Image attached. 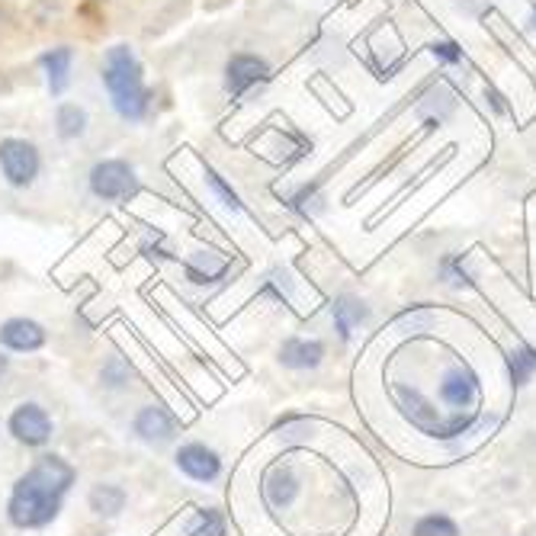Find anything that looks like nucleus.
<instances>
[{
  "label": "nucleus",
  "mask_w": 536,
  "mask_h": 536,
  "mask_svg": "<svg viewBox=\"0 0 536 536\" xmlns=\"http://www.w3.org/2000/svg\"><path fill=\"white\" fill-rule=\"evenodd\" d=\"M325 360V344L315 338H289L280 347V363L286 370H315Z\"/></svg>",
  "instance_id": "nucleus-13"
},
{
  "label": "nucleus",
  "mask_w": 536,
  "mask_h": 536,
  "mask_svg": "<svg viewBox=\"0 0 536 536\" xmlns=\"http://www.w3.org/2000/svg\"><path fill=\"white\" fill-rule=\"evenodd\" d=\"M39 65L45 71V81H49V90H52V97H61L65 94V87H68V78H71V65H74V52L68 49V45H58V49H49L42 58H39Z\"/></svg>",
  "instance_id": "nucleus-14"
},
{
  "label": "nucleus",
  "mask_w": 536,
  "mask_h": 536,
  "mask_svg": "<svg viewBox=\"0 0 536 536\" xmlns=\"http://www.w3.org/2000/svg\"><path fill=\"white\" fill-rule=\"evenodd\" d=\"M334 328L341 331V338L347 341L350 334H354L366 318H370V309L360 302V299H354V296H341L338 302H334Z\"/></svg>",
  "instance_id": "nucleus-17"
},
{
  "label": "nucleus",
  "mask_w": 536,
  "mask_h": 536,
  "mask_svg": "<svg viewBox=\"0 0 536 536\" xmlns=\"http://www.w3.org/2000/svg\"><path fill=\"white\" fill-rule=\"evenodd\" d=\"M103 84H106V94H110V100H113V110L122 119L139 122V119L148 116L151 90L145 84L142 61L135 58V52L129 49V45H113V49H106Z\"/></svg>",
  "instance_id": "nucleus-1"
},
{
  "label": "nucleus",
  "mask_w": 536,
  "mask_h": 536,
  "mask_svg": "<svg viewBox=\"0 0 536 536\" xmlns=\"http://www.w3.org/2000/svg\"><path fill=\"white\" fill-rule=\"evenodd\" d=\"M533 370H536V354H533L530 347H524V350H517V354H511V373H514L517 382H527Z\"/></svg>",
  "instance_id": "nucleus-23"
},
{
  "label": "nucleus",
  "mask_w": 536,
  "mask_h": 536,
  "mask_svg": "<svg viewBox=\"0 0 536 536\" xmlns=\"http://www.w3.org/2000/svg\"><path fill=\"white\" fill-rule=\"evenodd\" d=\"M440 395L447 405H456V408H466L476 402L479 395V379L472 376L469 370H463V366H456V370L447 373V379L440 382Z\"/></svg>",
  "instance_id": "nucleus-15"
},
{
  "label": "nucleus",
  "mask_w": 536,
  "mask_h": 536,
  "mask_svg": "<svg viewBox=\"0 0 536 536\" xmlns=\"http://www.w3.org/2000/svg\"><path fill=\"white\" fill-rule=\"evenodd\" d=\"M203 177H206V183H209V187H212V193H216L219 199H222V206H228V209H241V196L232 190V187H228V183L222 180V174L219 171H212V167L206 164L203 167Z\"/></svg>",
  "instance_id": "nucleus-21"
},
{
  "label": "nucleus",
  "mask_w": 536,
  "mask_h": 536,
  "mask_svg": "<svg viewBox=\"0 0 536 536\" xmlns=\"http://www.w3.org/2000/svg\"><path fill=\"white\" fill-rule=\"evenodd\" d=\"M42 171V155L26 139H0V174L13 190L33 187Z\"/></svg>",
  "instance_id": "nucleus-4"
},
{
  "label": "nucleus",
  "mask_w": 536,
  "mask_h": 536,
  "mask_svg": "<svg viewBox=\"0 0 536 536\" xmlns=\"http://www.w3.org/2000/svg\"><path fill=\"white\" fill-rule=\"evenodd\" d=\"M87 187L103 203H126L135 193H139V174L135 167L122 158H103L90 167Z\"/></svg>",
  "instance_id": "nucleus-3"
},
{
  "label": "nucleus",
  "mask_w": 536,
  "mask_h": 536,
  "mask_svg": "<svg viewBox=\"0 0 536 536\" xmlns=\"http://www.w3.org/2000/svg\"><path fill=\"white\" fill-rule=\"evenodd\" d=\"M132 431L142 443L148 447H167V443H174L177 434H180V421L171 408L164 405H145L139 408V415L132 421Z\"/></svg>",
  "instance_id": "nucleus-6"
},
{
  "label": "nucleus",
  "mask_w": 536,
  "mask_h": 536,
  "mask_svg": "<svg viewBox=\"0 0 536 536\" xmlns=\"http://www.w3.org/2000/svg\"><path fill=\"white\" fill-rule=\"evenodd\" d=\"M232 270V260H228L222 251H196L183 260V273H187V280L193 286H212L225 280V273Z\"/></svg>",
  "instance_id": "nucleus-12"
},
{
  "label": "nucleus",
  "mask_w": 536,
  "mask_h": 536,
  "mask_svg": "<svg viewBox=\"0 0 536 536\" xmlns=\"http://www.w3.org/2000/svg\"><path fill=\"white\" fill-rule=\"evenodd\" d=\"M100 379H103L106 389H126L129 379H132V366L122 360V357H110V360L103 363Z\"/></svg>",
  "instance_id": "nucleus-20"
},
{
  "label": "nucleus",
  "mask_w": 536,
  "mask_h": 536,
  "mask_svg": "<svg viewBox=\"0 0 536 536\" xmlns=\"http://www.w3.org/2000/svg\"><path fill=\"white\" fill-rule=\"evenodd\" d=\"M55 132L61 135L65 142L71 139H81L87 132V110L78 103H61L55 110Z\"/></svg>",
  "instance_id": "nucleus-18"
},
{
  "label": "nucleus",
  "mask_w": 536,
  "mask_h": 536,
  "mask_svg": "<svg viewBox=\"0 0 536 536\" xmlns=\"http://www.w3.org/2000/svg\"><path fill=\"white\" fill-rule=\"evenodd\" d=\"M126 501H129L126 488L116 482H97L87 492V504L97 517H119L122 508H126Z\"/></svg>",
  "instance_id": "nucleus-16"
},
{
  "label": "nucleus",
  "mask_w": 536,
  "mask_h": 536,
  "mask_svg": "<svg viewBox=\"0 0 536 536\" xmlns=\"http://www.w3.org/2000/svg\"><path fill=\"white\" fill-rule=\"evenodd\" d=\"M61 501L65 498L49 492V488H42L33 476H29V472H23V476L10 488L7 520L17 530H42L58 517Z\"/></svg>",
  "instance_id": "nucleus-2"
},
{
  "label": "nucleus",
  "mask_w": 536,
  "mask_h": 536,
  "mask_svg": "<svg viewBox=\"0 0 536 536\" xmlns=\"http://www.w3.org/2000/svg\"><path fill=\"white\" fill-rule=\"evenodd\" d=\"M29 476H33L42 488H49V492L65 498L71 492V485L78 482V472L68 463L65 456L58 453H42L33 466H29Z\"/></svg>",
  "instance_id": "nucleus-11"
},
{
  "label": "nucleus",
  "mask_w": 536,
  "mask_h": 536,
  "mask_svg": "<svg viewBox=\"0 0 536 536\" xmlns=\"http://www.w3.org/2000/svg\"><path fill=\"white\" fill-rule=\"evenodd\" d=\"M299 472L289 466V463H273L267 472H264V479H260V492H264V501L270 504V508H289L296 498H299Z\"/></svg>",
  "instance_id": "nucleus-9"
},
{
  "label": "nucleus",
  "mask_w": 536,
  "mask_h": 536,
  "mask_svg": "<svg viewBox=\"0 0 536 536\" xmlns=\"http://www.w3.org/2000/svg\"><path fill=\"white\" fill-rule=\"evenodd\" d=\"M174 463L183 476L193 479V482H203V485L216 482L222 476V456L199 440L180 443V450L174 453Z\"/></svg>",
  "instance_id": "nucleus-8"
},
{
  "label": "nucleus",
  "mask_w": 536,
  "mask_h": 536,
  "mask_svg": "<svg viewBox=\"0 0 536 536\" xmlns=\"http://www.w3.org/2000/svg\"><path fill=\"white\" fill-rule=\"evenodd\" d=\"M415 536H459V530H456V524H453L450 517H443V514H431V517L418 520Z\"/></svg>",
  "instance_id": "nucleus-22"
},
{
  "label": "nucleus",
  "mask_w": 536,
  "mask_h": 536,
  "mask_svg": "<svg viewBox=\"0 0 536 536\" xmlns=\"http://www.w3.org/2000/svg\"><path fill=\"white\" fill-rule=\"evenodd\" d=\"M7 366H10V360L0 354V379H4V373H7Z\"/></svg>",
  "instance_id": "nucleus-25"
},
{
  "label": "nucleus",
  "mask_w": 536,
  "mask_h": 536,
  "mask_svg": "<svg viewBox=\"0 0 536 536\" xmlns=\"http://www.w3.org/2000/svg\"><path fill=\"white\" fill-rule=\"evenodd\" d=\"M434 55H437V58H443V61H450V65H453V61L463 58L453 42H437V45H434Z\"/></svg>",
  "instance_id": "nucleus-24"
},
{
  "label": "nucleus",
  "mask_w": 536,
  "mask_h": 536,
  "mask_svg": "<svg viewBox=\"0 0 536 536\" xmlns=\"http://www.w3.org/2000/svg\"><path fill=\"white\" fill-rule=\"evenodd\" d=\"M45 338H49L45 328L26 315L7 318L4 325H0V347L13 350V354H36V350L45 347Z\"/></svg>",
  "instance_id": "nucleus-10"
},
{
  "label": "nucleus",
  "mask_w": 536,
  "mask_h": 536,
  "mask_svg": "<svg viewBox=\"0 0 536 536\" xmlns=\"http://www.w3.org/2000/svg\"><path fill=\"white\" fill-rule=\"evenodd\" d=\"M225 533H228V524L219 508H199L183 536H225Z\"/></svg>",
  "instance_id": "nucleus-19"
},
{
  "label": "nucleus",
  "mask_w": 536,
  "mask_h": 536,
  "mask_svg": "<svg viewBox=\"0 0 536 536\" xmlns=\"http://www.w3.org/2000/svg\"><path fill=\"white\" fill-rule=\"evenodd\" d=\"M7 431H10L13 440L23 443V447L39 450V447H45V443L52 440L55 424L49 418V411H45L39 402H20L17 408L10 411Z\"/></svg>",
  "instance_id": "nucleus-5"
},
{
  "label": "nucleus",
  "mask_w": 536,
  "mask_h": 536,
  "mask_svg": "<svg viewBox=\"0 0 536 536\" xmlns=\"http://www.w3.org/2000/svg\"><path fill=\"white\" fill-rule=\"evenodd\" d=\"M267 78H270V65L254 52H235L225 61V90L235 100L254 90L257 84H264Z\"/></svg>",
  "instance_id": "nucleus-7"
}]
</instances>
